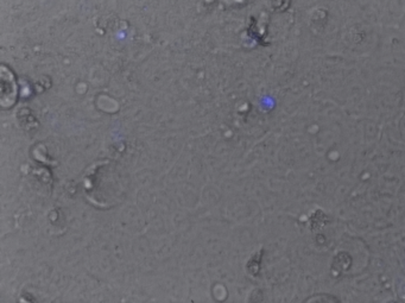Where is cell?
I'll return each mask as SVG.
<instances>
[{
  "label": "cell",
  "mask_w": 405,
  "mask_h": 303,
  "mask_svg": "<svg viewBox=\"0 0 405 303\" xmlns=\"http://www.w3.org/2000/svg\"><path fill=\"white\" fill-rule=\"evenodd\" d=\"M280 5H284V7H285V9H288V6L289 5H290V0H276V2H275V7L277 10H280Z\"/></svg>",
  "instance_id": "obj_1"
}]
</instances>
